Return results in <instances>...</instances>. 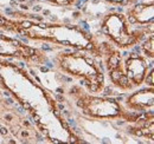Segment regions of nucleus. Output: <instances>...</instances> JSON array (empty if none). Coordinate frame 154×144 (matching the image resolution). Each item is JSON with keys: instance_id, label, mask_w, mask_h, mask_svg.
Masks as SVG:
<instances>
[{"instance_id": "1", "label": "nucleus", "mask_w": 154, "mask_h": 144, "mask_svg": "<svg viewBox=\"0 0 154 144\" xmlns=\"http://www.w3.org/2000/svg\"><path fill=\"white\" fill-rule=\"evenodd\" d=\"M14 32L31 40L52 43L101 57V43H98L91 33L77 25L42 24L31 19L17 20Z\"/></svg>"}, {"instance_id": "2", "label": "nucleus", "mask_w": 154, "mask_h": 144, "mask_svg": "<svg viewBox=\"0 0 154 144\" xmlns=\"http://www.w3.org/2000/svg\"><path fill=\"white\" fill-rule=\"evenodd\" d=\"M82 52V51H81ZM81 52H59L55 57L56 68L66 76L79 79L91 93H102L106 89L104 76L91 57Z\"/></svg>"}, {"instance_id": "3", "label": "nucleus", "mask_w": 154, "mask_h": 144, "mask_svg": "<svg viewBox=\"0 0 154 144\" xmlns=\"http://www.w3.org/2000/svg\"><path fill=\"white\" fill-rule=\"evenodd\" d=\"M70 94L72 96L76 106L83 115L96 118V119H123L129 123H134L139 118V113L127 111L121 103H117L113 98L98 97L94 93H88L81 88L71 89Z\"/></svg>"}, {"instance_id": "4", "label": "nucleus", "mask_w": 154, "mask_h": 144, "mask_svg": "<svg viewBox=\"0 0 154 144\" xmlns=\"http://www.w3.org/2000/svg\"><path fill=\"white\" fill-rule=\"evenodd\" d=\"M101 31L108 41L121 50L133 47L148 34V27L134 28L126 14L116 12L104 16L101 21Z\"/></svg>"}, {"instance_id": "5", "label": "nucleus", "mask_w": 154, "mask_h": 144, "mask_svg": "<svg viewBox=\"0 0 154 144\" xmlns=\"http://www.w3.org/2000/svg\"><path fill=\"white\" fill-rule=\"evenodd\" d=\"M0 57H12L26 62L29 65H42L46 62L43 50L31 47L18 39L6 37L0 33Z\"/></svg>"}, {"instance_id": "6", "label": "nucleus", "mask_w": 154, "mask_h": 144, "mask_svg": "<svg viewBox=\"0 0 154 144\" xmlns=\"http://www.w3.org/2000/svg\"><path fill=\"white\" fill-rule=\"evenodd\" d=\"M123 69L133 89L142 85L148 74V58L142 54L132 53L123 62Z\"/></svg>"}, {"instance_id": "7", "label": "nucleus", "mask_w": 154, "mask_h": 144, "mask_svg": "<svg viewBox=\"0 0 154 144\" xmlns=\"http://www.w3.org/2000/svg\"><path fill=\"white\" fill-rule=\"evenodd\" d=\"M154 104V90L151 86L149 89L141 90L128 96L122 103L123 108L127 111L135 113H146L149 110H153Z\"/></svg>"}, {"instance_id": "8", "label": "nucleus", "mask_w": 154, "mask_h": 144, "mask_svg": "<svg viewBox=\"0 0 154 144\" xmlns=\"http://www.w3.org/2000/svg\"><path fill=\"white\" fill-rule=\"evenodd\" d=\"M153 0L146 4L131 5L126 12L128 20L135 25L139 24L141 27H147L148 24H153Z\"/></svg>"}, {"instance_id": "9", "label": "nucleus", "mask_w": 154, "mask_h": 144, "mask_svg": "<svg viewBox=\"0 0 154 144\" xmlns=\"http://www.w3.org/2000/svg\"><path fill=\"white\" fill-rule=\"evenodd\" d=\"M142 52H143V56L147 57V58H151L153 59L154 57V37L153 33L149 34V37L146 39V41L143 43L142 45Z\"/></svg>"}, {"instance_id": "10", "label": "nucleus", "mask_w": 154, "mask_h": 144, "mask_svg": "<svg viewBox=\"0 0 154 144\" xmlns=\"http://www.w3.org/2000/svg\"><path fill=\"white\" fill-rule=\"evenodd\" d=\"M16 24H17V20L6 18V17H4V16L0 13V30H8V31L14 32V30H16Z\"/></svg>"}, {"instance_id": "11", "label": "nucleus", "mask_w": 154, "mask_h": 144, "mask_svg": "<svg viewBox=\"0 0 154 144\" xmlns=\"http://www.w3.org/2000/svg\"><path fill=\"white\" fill-rule=\"evenodd\" d=\"M113 5H122V6H131L136 2V0H104Z\"/></svg>"}, {"instance_id": "12", "label": "nucleus", "mask_w": 154, "mask_h": 144, "mask_svg": "<svg viewBox=\"0 0 154 144\" xmlns=\"http://www.w3.org/2000/svg\"><path fill=\"white\" fill-rule=\"evenodd\" d=\"M54 4H57V5H60V6H70L75 2V0H49Z\"/></svg>"}]
</instances>
